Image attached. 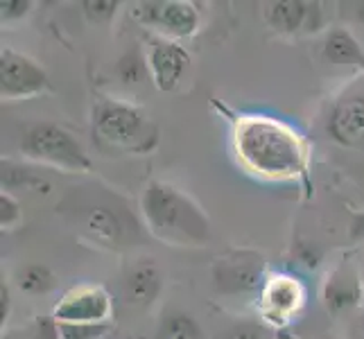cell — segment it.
Instances as JSON below:
<instances>
[{"mask_svg": "<svg viewBox=\"0 0 364 339\" xmlns=\"http://www.w3.org/2000/svg\"><path fill=\"white\" fill-rule=\"evenodd\" d=\"M147 64L152 84L163 93H172L181 84L188 66H191V55L177 41L154 39L147 53Z\"/></svg>", "mask_w": 364, "mask_h": 339, "instance_id": "13", "label": "cell"}, {"mask_svg": "<svg viewBox=\"0 0 364 339\" xmlns=\"http://www.w3.org/2000/svg\"><path fill=\"white\" fill-rule=\"evenodd\" d=\"M355 21L364 28V3H358L355 5Z\"/></svg>", "mask_w": 364, "mask_h": 339, "instance_id": "29", "label": "cell"}, {"mask_svg": "<svg viewBox=\"0 0 364 339\" xmlns=\"http://www.w3.org/2000/svg\"><path fill=\"white\" fill-rule=\"evenodd\" d=\"M57 328L61 339H107V335L114 330V323H59Z\"/></svg>", "mask_w": 364, "mask_h": 339, "instance_id": "21", "label": "cell"}, {"mask_svg": "<svg viewBox=\"0 0 364 339\" xmlns=\"http://www.w3.org/2000/svg\"><path fill=\"white\" fill-rule=\"evenodd\" d=\"M141 217L149 235L177 247H202L210 240V222L191 195L166 181H149L141 195Z\"/></svg>", "mask_w": 364, "mask_h": 339, "instance_id": "3", "label": "cell"}, {"mask_svg": "<svg viewBox=\"0 0 364 339\" xmlns=\"http://www.w3.org/2000/svg\"><path fill=\"white\" fill-rule=\"evenodd\" d=\"M57 208L80 237L100 249L127 251L149 240L143 217L127 199L100 183L73 188Z\"/></svg>", "mask_w": 364, "mask_h": 339, "instance_id": "1", "label": "cell"}, {"mask_svg": "<svg viewBox=\"0 0 364 339\" xmlns=\"http://www.w3.org/2000/svg\"><path fill=\"white\" fill-rule=\"evenodd\" d=\"M116 77L124 84V86H136V84H145L152 80L149 75V64L147 57L143 55L141 48H132L127 50L116 64Z\"/></svg>", "mask_w": 364, "mask_h": 339, "instance_id": "20", "label": "cell"}, {"mask_svg": "<svg viewBox=\"0 0 364 339\" xmlns=\"http://www.w3.org/2000/svg\"><path fill=\"white\" fill-rule=\"evenodd\" d=\"M262 18L276 34H310L323 25V11L319 3L308 0H274L262 5Z\"/></svg>", "mask_w": 364, "mask_h": 339, "instance_id": "12", "label": "cell"}, {"mask_svg": "<svg viewBox=\"0 0 364 339\" xmlns=\"http://www.w3.org/2000/svg\"><path fill=\"white\" fill-rule=\"evenodd\" d=\"M32 11L30 0H3L0 3V14H3V23L21 21Z\"/></svg>", "mask_w": 364, "mask_h": 339, "instance_id": "25", "label": "cell"}, {"mask_svg": "<svg viewBox=\"0 0 364 339\" xmlns=\"http://www.w3.org/2000/svg\"><path fill=\"white\" fill-rule=\"evenodd\" d=\"M46 91H50V77L39 61L11 48L0 53V95L5 102L28 99Z\"/></svg>", "mask_w": 364, "mask_h": 339, "instance_id": "10", "label": "cell"}, {"mask_svg": "<svg viewBox=\"0 0 364 339\" xmlns=\"http://www.w3.org/2000/svg\"><path fill=\"white\" fill-rule=\"evenodd\" d=\"M16 285H18V290L28 296H43L57 287V276L48 265L32 262V265H25L23 269H18Z\"/></svg>", "mask_w": 364, "mask_h": 339, "instance_id": "19", "label": "cell"}, {"mask_svg": "<svg viewBox=\"0 0 364 339\" xmlns=\"http://www.w3.org/2000/svg\"><path fill=\"white\" fill-rule=\"evenodd\" d=\"M154 339H204V330L191 312L168 310L159 319Z\"/></svg>", "mask_w": 364, "mask_h": 339, "instance_id": "18", "label": "cell"}, {"mask_svg": "<svg viewBox=\"0 0 364 339\" xmlns=\"http://www.w3.org/2000/svg\"><path fill=\"white\" fill-rule=\"evenodd\" d=\"M30 339H61L59 328H57V321L53 317H50V319L48 317L39 319V321L34 323Z\"/></svg>", "mask_w": 364, "mask_h": 339, "instance_id": "26", "label": "cell"}, {"mask_svg": "<svg viewBox=\"0 0 364 339\" xmlns=\"http://www.w3.org/2000/svg\"><path fill=\"white\" fill-rule=\"evenodd\" d=\"M9 312H11V292H9V285L3 283L0 285V321H5L9 319Z\"/></svg>", "mask_w": 364, "mask_h": 339, "instance_id": "28", "label": "cell"}, {"mask_svg": "<svg viewBox=\"0 0 364 339\" xmlns=\"http://www.w3.org/2000/svg\"><path fill=\"white\" fill-rule=\"evenodd\" d=\"M220 339H267V333L258 321H235L224 328Z\"/></svg>", "mask_w": 364, "mask_h": 339, "instance_id": "23", "label": "cell"}, {"mask_svg": "<svg viewBox=\"0 0 364 339\" xmlns=\"http://www.w3.org/2000/svg\"><path fill=\"white\" fill-rule=\"evenodd\" d=\"M163 290V276L152 258L136 260L120 281V294L127 306L147 308Z\"/></svg>", "mask_w": 364, "mask_h": 339, "instance_id": "14", "label": "cell"}, {"mask_svg": "<svg viewBox=\"0 0 364 339\" xmlns=\"http://www.w3.org/2000/svg\"><path fill=\"white\" fill-rule=\"evenodd\" d=\"M265 256L254 249H233L213 262V287L222 296H242L260 292L265 283Z\"/></svg>", "mask_w": 364, "mask_h": 339, "instance_id": "7", "label": "cell"}, {"mask_svg": "<svg viewBox=\"0 0 364 339\" xmlns=\"http://www.w3.org/2000/svg\"><path fill=\"white\" fill-rule=\"evenodd\" d=\"M0 172H3V190L11 193V190H34V193H50V179L41 172H36L32 166H21V163L11 161V158H3L0 163Z\"/></svg>", "mask_w": 364, "mask_h": 339, "instance_id": "17", "label": "cell"}, {"mask_svg": "<svg viewBox=\"0 0 364 339\" xmlns=\"http://www.w3.org/2000/svg\"><path fill=\"white\" fill-rule=\"evenodd\" d=\"M321 298L323 306L333 315H342V312L353 310L362 298V283L358 271L350 265L335 267L323 283Z\"/></svg>", "mask_w": 364, "mask_h": 339, "instance_id": "15", "label": "cell"}, {"mask_svg": "<svg viewBox=\"0 0 364 339\" xmlns=\"http://www.w3.org/2000/svg\"><path fill=\"white\" fill-rule=\"evenodd\" d=\"M21 217H23V208L18 204V199L11 193L3 190V195H0V226L3 229H14L21 222Z\"/></svg>", "mask_w": 364, "mask_h": 339, "instance_id": "24", "label": "cell"}, {"mask_svg": "<svg viewBox=\"0 0 364 339\" xmlns=\"http://www.w3.org/2000/svg\"><path fill=\"white\" fill-rule=\"evenodd\" d=\"M348 240H350V242H364V210L350 212Z\"/></svg>", "mask_w": 364, "mask_h": 339, "instance_id": "27", "label": "cell"}, {"mask_svg": "<svg viewBox=\"0 0 364 339\" xmlns=\"http://www.w3.org/2000/svg\"><path fill=\"white\" fill-rule=\"evenodd\" d=\"M91 127L100 145L127 154H149L159 145V124L132 102L114 97L97 99L91 109Z\"/></svg>", "mask_w": 364, "mask_h": 339, "instance_id": "4", "label": "cell"}, {"mask_svg": "<svg viewBox=\"0 0 364 339\" xmlns=\"http://www.w3.org/2000/svg\"><path fill=\"white\" fill-rule=\"evenodd\" d=\"M233 149L240 166L265 181L306 177L310 149L294 127L269 116H242L233 124Z\"/></svg>", "mask_w": 364, "mask_h": 339, "instance_id": "2", "label": "cell"}, {"mask_svg": "<svg viewBox=\"0 0 364 339\" xmlns=\"http://www.w3.org/2000/svg\"><path fill=\"white\" fill-rule=\"evenodd\" d=\"M21 154L32 163H41L64 172L86 174L93 170V161L84 145L68 129L57 122H34L21 136Z\"/></svg>", "mask_w": 364, "mask_h": 339, "instance_id": "5", "label": "cell"}, {"mask_svg": "<svg viewBox=\"0 0 364 339\" xmlns=\"http://www.w3.org/2000/svg\"><path fill=\"white\" fill-rule=\"evenodd\" d=\"M323 136L344 152L364 154V84H355L333 99L323 116Z\"/></svg>", "mask_w": 364, "mask_h": 339, "instance_id": "6", "label": "cell"}, {"mask_svg": "<svg viewBox=\"0 0 364 339\" xmlns=\"http://www.w3.org/2000/svg\"><path fill=\"white\" fill-rule=\"evenodd\" d=\"M118 5L120 3H116V0H86V3H82L84 16L91 23H109L116 16Z\"/></svg>", "mask_w": 364, "mask_h": 339, "instance_id": "22", "label": "cell"}, {"mask_svg": "<svg viewBox=\"0 0 364 339\" xmlns=\"http://www.w3.org/2000/svg\"><path fill=\"white\" fill-rule=\"evenodd\" d=\"M306 303V287L301 279L292 274H269L258 292V312L260 319L283 328L292 319L299 317L301 308Z\"/></svg>", "mask_w": 364, "mask_h": 339, "instance_id": "9", "label": "cell"}, {"mask_svg": "<svg viewBox=\"0 0 364 339\" xmlns=\"http://www.w3.org/2000/svg\"><path fill=\"white\" fill-rule=\"evenodd\" d=\"M114 298L100 285H77L59 298L53 319L59 323H105L111 321Z\"/></svg>", "mask_w": 364, "mask_h": 339, "instance_id": "11", "label": "cell"}, {"mask_svg": "<svg viewBox=\"0 0 364 339\" xmlns=\"http://www.w3.org/2000/svg\"><path fill=\"white\" fill-rule=\"evenodd\" d=\"M321 57L333 68L364 70V48L346 28H331L321 39Z\"/></svg>", "mask_w": 364, "mask_h": 339, "instance_id": "16", "label": "cell"}, {"mask_svg": "<svg viewBox=\"0 0 364 339\" xmlns=\"http://www.w3.org/2000/svg\"><path fill=\"white\" fill-rule=\"evenodd\" d=\"M134 18L170 41L193 36L202 23L199 9L186 0H145L134 7Z\"/></svg>", "mask_w": 364, "mask_h": 339, "instance_id": "8", "label": "cell"}]
</instances>
